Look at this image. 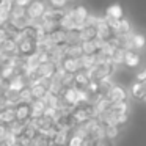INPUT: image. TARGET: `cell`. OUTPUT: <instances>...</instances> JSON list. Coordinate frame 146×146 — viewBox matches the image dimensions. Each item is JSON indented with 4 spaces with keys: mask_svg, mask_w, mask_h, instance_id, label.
Segmentation results:
<instances>
[{
    "mask_svg": "<svg viewBox=\"0 0 146 146\" xmlns=\"http://www.w3.org/2000/svg\"><path fill=\"white\" fill-rule=\"evenodd\" d=\"M115 71H116V68H115L111 63H102V64H96L94 68L88 69L86 72H88V76H90L91 80H94V82H101V80H104V79L111 77Z\"/></svg>",
    "mask_w": 146,
    "mask_h": 146,
    "instance_id": "6da1fadb",
    "label": "cell"
},
{
    "mask_svg": "<svg viewBox=\"0 0 146 146\" xmlns=\"http://www.w3.org/2000/svg\"><path fill=\"white\" fill-rule=\"evenodd\" d=\"M47 5H46V2H42V0H33L32 3L27 7V16L30 17V21H39L42 19V16H44V13L47 11Z\"/></svg>",
    "mask_w": 146,
    "mask_h": 146,
    "instance_id": "7a4b0ae2",
    "label": "cell"
},
{
    "mask_svg": "<svg viewBox=\"0 0 146 146\" xmlns=\"http://www.w3.org/2000/svg\"><path fill=\"white\" fill-rule=\"evenodd\" d=\"M96 29H98V35L101 39L108 41V39L115 38V32L111 24L107 21V17H99L98 22H96Z\"/></svg>",
    "mask_w": 146,
    "mask_h": 146,
    "instance_id": "3957f363",
    "label": "cell"
},
{
    "mask_svg": "<svg viewBox=\"0 0 146 146\" xmlns=\"http://www.w3.org/2000/svg\"><path fill=\"white\" fill-rule=\"evenodd\" d=\"M107 98L110 99L111 104H118V102H126L127 98H129V93H127V90L124 88L123 85H119V83H115L113 88L110 90V91L107 93Z\"/></svg>",
    "mask_w": 146,
    "mask_h": 146,
    "instance_id": "277c9868",
    "label": "cell"
},
{
    "mask_svg": "<svg viewBox=\"0 0 146 146\" xmlns=\"http://www.w3.org/2000/svg\"><path fill=\"white\" fill-rule=\"evenodd\" d=\"M19 55L21 57H30L38 52V42L35 39H22L19 42Z\"/></svg>",
    "mask_w": 146,
    "mask_h": 146,
    "instance_id": "5b68a950",
    "label": "cell"
},
{
    "mask_svg": "<svg viewBox=\"0 0 146 146\" xmlns=\"http://www.w3.org/2000/svg\"><path fill=\"white\" fill-rule=\"evenodd\" d=\"M111 27H113L115 36H129V35H132V33H133L132 24H130L127 19H121L119 22H113V24H111Z\"/></svg>",
    "mask_w": 146,
    "mask_h": 146,
    "instance_id": "8992f818",
    "label": "cell"
},
{
    "mask_svg": "<svg viewBox=\"0 0 146 146\" xmlns=\"http://www.w3.org/2000/svg\"><path fill=\"white\" fill-rule=\"evenodd\" d=\"M61 68L66 71L68 74H77L82 69V63H80V58H72V57H66L61 63Z\"/></svg>",
    "mask_w": 146,
    "mask_h": 146,
    "instance_id": "52a82bcc",
    "label": "cell"
},
{
    "mask_svg": "<svg viewBox=\"0 0 146 146\" xmlns=\"http://www.w3.org/2000/svg\"><path fill=\"white\" fill-rule=\"evenodd\" d=\"M60 29H63L64 32H74V30H80V27L77 25L76 19H74L72 13H71V8L66 10L63 19L60 21Z\"/></svg>",
    "mask_w": 146,
    "mask_h": 146,
    "instance_id": "ba28073f",
    "label": "cell"
},
{
    "mask_svg": "<svg viewBox=\"0 0 146 146\" xmlns=\"http://www.w3.org/2000/svg\"><path fill=\"white\" fill-rule=\"evenodd\" d=\"M61 98H63L64 102H66L68 105H71V107H77V105L80 104V99H79V88H76V86L66 88V90L63 91V94H61Z\"/></svg>",
    "mask_w": 146,
    "mask_h": 146,
    "instance_id": "9c48e42d",
    "label": "cell"
},
{
    "mask_svg": "<svg viewBox=\"0 0 146 146\" xmlns=\"http://www.w3.org/2000/svg\"><path fill=\"white\" fill-rule=\"evenodd\" d=\"M71 13H72V16H74V19H76V22H77V25L82 29L83 25L86 24V21H88V17H90V13H88V10H86L85 7H82V5H79V7H74V8H71Z\"/></svg>",
    "mask_w": 146,
    "mask_h": 146,
    "instance_id": "30bf717a",
    "label": "cell"
},
{
    "mask_svg": "<svg viewBox=\"0 0 146 146\" xmlns=\"http://www.w3.org/2000/svg\"><path fill=\"white\" fill-rule=\"evenodd\" d=\"M79 33H80V39H82V42L83 41H94V39L99 38L96 25H90V24H85V25L79 30Z\"/></svg>",
    "mask_w": 146,
    "mask_h": 146,
    "instance_id": "8fae6325",
    "label": "cell"
},
{
    "mask_svg": "<svg viewBox=\"0 0 146 146\" xmlns=\"http://www.w3.org/2000/svg\"><path fill=\"white\" fill-rule=\"evenodd\" d=\"M130 96L137 101H146V83L143 82H133L130 85Z\"/></svg>",
    "mask_w": 146,
    "mask_h": 146,
    "instance_id": "7c38bea8",
    "label": "cell"
},
{
    "mask_svg": "<svg viewBox=\"0 0 146 146\" xmlns=\"http://www.w3.org/2000/svg\"><path fill=\"white\" fill-rule=\"evenodd\" d=\"M105 17H107L108 22H119L121 19H124V13H123V8L119 5H111V7L107 8L105 11Z\"/></svg>",
    "mask_w": 146,
    "mask_h": 146,
    "instance_id": "4fadbf2b",
    "label": "cell"
},
{
    "mask_svg": "<svg viewBox=\"0 0 146 146\" xmlns=\"http://www.w3.org/2000/svg\"><path fill=\"white\" fill-rule=\"evenodd\" d=\"M58 66L54 63V61H49V63H42L39 64L38 68V74L42 77V79H52V77L55 76V72H57Z\"/></svg>",
    "mask_w": 146,
    "mask_h": 146,
    "instance_id": "5bb4252c",
    "label": "cell"
},
{
    "mask_svg": "<svg viewBox=\"0 0 146 146\" xmlns=\"http://www.w3.org/2000/svg\"><path fill=\"white\" fill-rule=\"evenodd\" d=\"M146 47V35L143 33H132L130 36V50L140 52Z\"/></svg>",
    "mask_w": 146,
    "mask_h": 146,
    "instance_id": "9a60e30c",
    "label": "cell"
},
{
    "mask_svg": "<svg viewBox=\"0 0 146 146\" xmlns=\"http://www.w3.org/2000/svg\"><path fill=\"white\" fill-rule=\"evenodd\" d=\"M16 119V108L13 107H3L0 110V123L5 126H10L11 123H14Z\"/></svg>",
    "mask_w": 146,
    "mask_h": 146,
    "instance_id": "2e32d148",
    "label": "cell"
},
{
    "mask_svg": "<svg viewBox=\"0 0 146 146\" xmlns=\"http://www.w3.org/2000/svg\"><path fill=\"white\" fill-rule=\"evenodd\" d=\"M30 118H32V107H30V104H24L22 102L21 105H17L16 107V119L25 123Z\"/></svg>",
    "mask_w": 146,
    "mask_h": 146,
    "instance_id": "e0dca14e",
    "label": "cell"
},
{
    "mask_svg": "<svg viewBox=\"0 0 146 146\" xmlns=\"http://www.w3.org/2000/svg\"><path fill=\"white\" fill-rule=\"evenodd\" d=\"M141 61V57H140V52L135 50H126V57H124V66L127 68H137Z\"/></svg>",
    "mask_w": 146,
    "mask_h": 146,
    "instance_id": "ac0fdd59",
    "label": "cell"
},
{
    "mask_svg": "<svg viewBox=\"0 0 146 146\" xmlns=\"http://www.w3.org/2000/svg\"><path fill=\"white\" fill-rule=\"evenodd\" d=\"M30 107H32V118H42L47 105H46V102L42 99H35L30 104Z\"/></svg>",
    "mask_w": 146,
    "mask_h": 146,
    "instance_id": "d6986e66",
    "label": "cell"
},
{
    "mask_svg": "<svg viewBox=\"0 0 146 146\" xmlns=\"http://www.w3.org/2000/svg\"><path fill=\"white\" fill-rule=\"evenodd\" d=\"M90 82H91V79H90L88 72L86 71H80V72L76 74V83H74V86L79 90H85L90 85Z\"/></svg>",
    "mask_w": 146,
    "mask_h": 146,
    "instance_id": "ffe728a7",
    "label": "cell"
},
{
    "mask_svg": "<svg viewBox=\"0 0 146 146\" xmlns=\"http://www.w3.org/2000/svg\"><path fill=\"white\" fill-rule=\"evenodd\" d=\"M82 50H83V55H96L99 52V46H98V41H83L82 42Z\"/></svg>",
    "mask_w": 146,
    "mask_h": 146,
    "instance_id": "44dd1931",
    "label": "cell"
},
{
    "mask_svg": "<svg viewBox=\"0 0 146 146\" xmlns=\"http://www.w3.org/2000/svg\"><path fill=\"white\" fill-rule=\"evenodd\" d=\"M66 57H72V58H80V57H83L82 44L66 46Z\"/></svg>",
    "mask_w": 146,
    "mask_h": 146,
    "instance_id": "7402d4cb",
    "label": "cell"
},
{
    "mask_svg": "<svg viewBox=\"0 0 146 146\" xmlns=\"http://www.w3.org/2000/svg\"><path fill=\"white\" fill-rule=\"evenodd\" d=\"M119 133H121V127L119 126H113V124L105 126V137H107L108 140H111V141H115V140L119 137Z\"/></svg>",
    "mask_w": 146,
    "mask_h": 146,
    "instance_id": "603a6c76",
    "label": "cell"
},
{
    "mask_svg": "<svg viewBox=\"0 0 146 146\" xmlns=\"http://www.w3.org/2000/svg\"><path fill=\"white\" fill-rule=\"evenodd\" d=\"M113 85H115V82H113V79H111V77L101 80V82H99V93H101L102 96H107V93L113 88Z\"/></svg>",
    "mask_w": 146,
    "mask_h": 146,
    "instance_id": "cb8c5ba5",
    "label": "cell"
},
{
    "mask_svg": "<svg viewBox=\"0 0 146 146\" xmlns=\"http://www.w3.org/2000/svg\"><path fill=\"white\" fill-rule=\"evenodd\" d=\"M90 138L94 140V141H99V140L107 138V137H105V126H104V124H99V126H98V127H96V129L91 132Z\"/></svg>",
    "mask_w": 146,
    "mask_h": 146,
    "instance_id": "d4e9b609",
    "label": "cell"
},
{
    "mask_svg": "<svg viewBox=\"0 0 146 146\" xmlns=\"http://www.w3.org/2000/svg\"><path fill=\"white\" fill-rule=\"evenodd\" d=\"M111 110L115 111V113H129L130 111V107H129V102H118V104H113L111 105Z\"/></svg>",
    "mask_w": 146,
    "mask_h": 146,
    "instance_id": "484cf974",
    "label": "cell"
},
{
    "mask_svg": "<svg viewBox=\"0 0 146 146\" xmlns=\"http://www.w3.org/2000/svg\"><path fill=\"white\" fill-rule=\"evenodd\" d=\"M83 141L85 140L82 138V137H79V135H71V138H69V141H68V146H83Z\"/></svg>",
    "mask_w": 146,
    "mask_h": 146,
    "instance_id": "4316f807",
    "label": "cell"
},
{
    "mask_svg": "<svg viewBox=\"0 0 146 146\" xmlns=\"http://www.w3.org/2000/svg\"><path fill=\"white\" fill-rule=\"evenodd\" d=\"M68 3H69L68 0H49V5L52 8H58V10H64Z\"/></svg>",
    "mask_w": 146,
    "mask_h": 146,
    "instance_id": "83f0119b",
    "label": "cell"
},
{
    "mask_svg": "<svg viewBox=\"0 0 146 146\" xmlns=\"http://www.w3.org/2000/svg\"><path fill=\"white\" fill-rule=\"evenodd\" d=\"M22 16H27V8H22V7H14L13 11H11V17H22Z\"/></svg>",
    "mask_w": 146,
    "mask_h": 146,
    "instance_id": "f1b7e54d",
    "label": "cell"
},
{
    "mask_svg": "<svg viewBox=\"0 0 146 146\" xmlns=\"http://www.w3.org/2000/svg\"><path fill=\"white\" fill-rule=\"evenodd\" d=\"M135 80H137V82H143V83H146V68H145V69H141V71H138V72H137Z\"/></svg>",
    "mask_w": 146,
    "mask_h": 146,
    "instance_id": "f546056e",
    "label": "cell"
},
{
    "mask_svg": "<svg viewBox=\"0 0 146 146\" xmlns=\"http://www.w3.org/2000/svg\"><path fill=\"white\" fill-rule=\"evenodd\" d=\"M96 146H115L113 141L108 138H104V140H99V141H96Z\"/></svg>",
    "mask_w": 146,
    "mask_h": 146,
    "instance_id": "4dcf8cb0",
    "label": "cell"
},
{
    "mask_svg": "<svg viewBox=\"0 0 146 146\" xmlns=\"http://www.w3.org/2000/svg\"><path fill=\"white\" fill-rule=\"evenodd\" d=\"M32 2L33 0H14V3H16L17 7H22V8H27Z\"/></svg>",
    "mask_w": 146,
    "mask_h": 146,
    "instance_id": "1f68e13d",
    "label": "cell"
},
{
    "mask_svg": "<svg viewBox=\"0 0 146 146\" xmlns=\"http://www.w3.org/2000/svg\"><path fill=\"white\" fill-rule=\"evenodd\" d=\"M0 146H7V145H5V143H3V141H2V143H0Z\"/></svg>",
    "mask_w": 146,
    "mask_h": 146,
    "instance_id": "d6a6232c",
    "label": "cell"
},
{
    "mask_svg": "<svg viewBox=\"0 0 146 146\" xmlns=\"http://www.w3.org/2000/svg\"><path fill=\"white\" fill-rule=\"evenodd\" d=\"M68 2H74V0H68Z\"/></svg>",
    "mask_w": 146,
    "mask_h": 146,
    "instance_id": "836d02e7",
    "label": "cell"
}]
</instances>
